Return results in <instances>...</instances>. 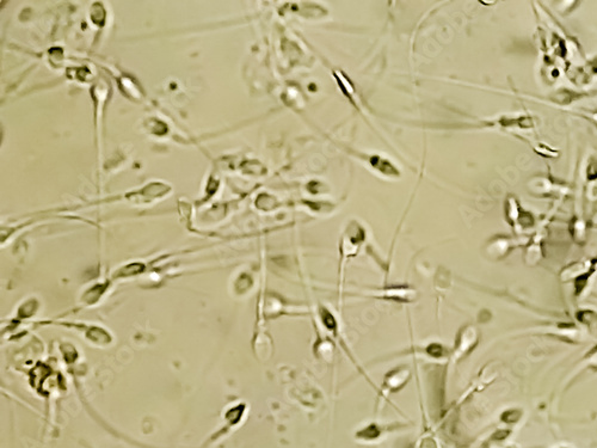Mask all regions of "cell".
I'll list each match as a JSON object with an SVG mask.
<instances>
[{
    "label": "cell",
    "mask_w": 597,
    "mask_h": 448,
    "mask_svg": "<svg viewBox=\"0 0 597 448\" xmlns=\"http://www.w3.org/2000/svg\"><path fill=\"white\" fill-rule=\"evenodd\" d=\"M571 234H572L574 242L578 244L584 243L587 240V225H585V222L580 219L573 220L571 224Z\"/></svg>",
    "instance_id": "6"
},
{
    "label": "cell",
    "mask_w": 597,
    "mask_h": 448,
    "mask_svg": "<svg viewBox=\"0 0 597 448\" xmlns=\"http://www.w3.org/2000/svg\"><path fill=\"white\" fill-rule=\"evenodd\" d=\"M480 340V331L476 325L468 324L460 329L455 338L452 357L455 362L468 356Z\"/></svg>",
    "instance_id": "2"
},
{
    "label": "cell",
    "mask_w": 597,
    "mask_h": 448,
    "mask_svg": "<svg viewBox=\"0 0 597 448\" xmlns=\"http://www.w3.org/2000/svg\"><path fill=\"white\" fill-rule=\"evenodd\" d=\"M522 416H523V410L514 408V409H508V410H505L504 412H503V414L501 415V419L504 423H509V424L511 423V424H514V423L519 422L520 419L522 418Z\"/></svg>",
    "instance_id": "7"
},
{
    "label": "cell",
    "mask_w": 597,
    "mask_h": 448,
    "mask_svg": "<svg viewBox=\"0 0 597 448\" xmlns=\"http://www.w3.org/2000/svg\"><path fill=\"white\" fill-rule=\"evenodd\" d=\"M410 376H411V373H410L409 368L404 367V366L388 372L383 381V394L398 392L399 390H401L408 383Z\"/></svg>",
    "instance_id": "3"
},
{
    "label": "cell",
    "mask_w": 597,
    "mask_h": 448,
    "mask_svg": "<svg viewBox=\"0 0 597 448\" xmlns=\"http://www.w3.org/2000/svg\"><path fill=\"white\" fill-rule=\"evenodd\" d=\"M578 324L587 328L590 332L597 331V311L592 308H580L574 313Z\"/></svg>",
    "instance_id": "4"
},
{
    "label": "cell",
    "mask_w": 597,
    "mask_h": 448,
    "mask_svg": "<svg viewBox=\"0 0 597 448\" xmlns=\"http://www.w3.org/2000/svg\"><path fill=\"white\" fill-rule=\"evenodd\" d=\"M583 365L585 366V367L595 369L596 371L597 369V344H595V346L592 347L591 349L584 355Z\"/></svg>",
    "instance_id": "8"
},
{
    "label": "cell",
    "mask_w": 597,
    "mask_h": 448,
    "mask_svg": "<svg viewBox=\"0 0 597 448\" xmlns=\"http://www.w3.org/2000/svg\"><path fill=\"white\" fill-rule=\"evenodd\" d=\"M513 247H514L513 239L508 238V237H499L498 239H496L495 242L492 243L491 251L492 253H494V256L497 258H504L510 253Z\"/></svg>",
    "instance_id": "5"
},
{
    "label": "cell",
    "mask_w": 597,
    "mask_h": 448,
    "mask_svg": "<svg viewBox=\"0 0 597 448\" xmlns=\"http://www.w3.org/2000/svg\"><path fill=\"white\" fill-rule=\"evenodd\" d=\"M597 267V258L573 262L565 267L560 272V281L564 283H573V295L580 297L588 287L589 280L595 274Z\"/></svg>",
    "instance_id": "1"
}]
</instances>
